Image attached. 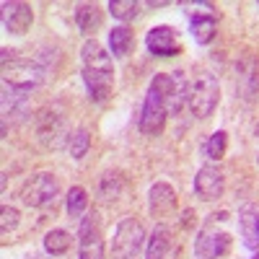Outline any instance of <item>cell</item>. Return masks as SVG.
<instances>
[{
	"label": "cell",
	"mask_w": 259,
	"mask_h": 259,
	"mask_svg": "<svg viewBox=\"0 0 259 259\" xmlns=\"http://www.w3.org/2000/svg\"><path fill=\"white\" fill-rule=\"evenodd\" d=\"M80 65H83V80L89 96L94 101H106L114 91V62L96 39H89L80 47Z\"/></svg>",
	"instance_id": "obj_1"
},
{
	"label": "cell",
	"mask_w": 259,
	"mask_h": 259,
	"mask_svg": "<svg viewBox=\"0 0 259 259\" xmlns=\"http://www.w3.org/2000/svg\"><path fill=\"white\" fill-rule=\"evenodd\" d=\"M45 68L34 60H11L8 65H3V104L13 101V99H24L26 94L36 91L45 83Z\"/></svg>",
	"instance_id": "obj_2"
},
{
	"label": "cell",
	"mask_w": 259,
	"mask_h": 259,
	"mask_svg": "<svg viewBox=\"0 0 259 259\" xmlns=\"http://www.w3.org/2000/svg\"><path fill=\"white\" fill-rule=\"evenodd\" d=\"M168 85H171V75H156L148 85V94L143 101V112H140V133L148 138H158L166 127V94H168Z\"/></svg>",
	"instance_id": "obj_3"
},
{
	"label": "cell",
	"mask_w": 259,
	"mask_h": 259,
	"mask_svg": "<svg viewBox=\"0 0 259 259\" xmlns=\"http://www.w3.org/2000/svg\"><path fill=\"white\" fill-rule=\"evenodd\" d=\"M221 101V85L210 70H194V78L189 83V109L194 117H210Z\"/></svg>",
	"instance_id": "obj_4"
},
{
	"label": "cell",
	"mask_w": 259,
	"mask_h": 259,
	"mask_svg": "<svg viewBox=\"0 0 259 259\" xmlns=\"http://www.w3.org/2000/svg\"><path fill=\"white\" fill-rule=\"evenodd\" d=\"M145 241V228L138 218H122L114 239H112V259H138Z\"/></svg>",
	"instance_id": "obj_5"
},
{
	"label": "cell",
	"mask_w": 259,
	"mask_h": 259,
	"mask_svg": "<svg viewBox=\"0 0 259 259\" xmlns=\"http://www.w3.org/2000/svg\"><path fill=\"white\" fill-rule=\"evenodd\" d=\"M231 251V233L221 231L215 226V218L210 215L207 226H202L197 231V239H194V254L197 259H223Z\"/></svg>",
	"instance_id": "obj_6"
},
{
	"label": "cell",
	"mask_w": 259,
	"mask_h": 259,
	"mask_svg": "<svg viewBox=\"0 0 259 259\" xmlns=\"http://www.w3.org/2000/svg\"><path fill=\"white\" fill-rule=\"evenodd\" d=\"M60 194V184L55 179V174L50 171H41V174H34L24 189H21V202L26 207H47L57 200Z\"/></svg>",
	"instance_id": "obj_7"
},
{
	"label": "cell",
	"mask_w": 259,
	"mask_h": 259,
	"mask_svg": "<svg viewBox=\"0 0 259 259\" xmlns=\"http://www.w3.org/2000/svg\"><path fill=\"white\" fill-rule=\"evenodd\" d=\"M78 259H104V236L99 215L91 212L80 221L78 231Z\"/></svg>",
	"instance_id": "obj_8"
},
{
	"label": "cell",
	"mask_w": 259,
	"mask_h": 259,
	"mask_svg": "<svg viewBox=\"0 0 259 259\" xmlns=\"http://www.w3.org/2000/svg\"><path fill=\"white\" fill-rule=\"evenodd\" d=\"M236 91L246 104L259 96V60L254 55H244L236 62Z\"/></svg>",
	"instance_id": "obj_9"
},
{
	"label": "cell",
	"mask_w": 259,
	"mask_h": 259,
	"mask_svg": "<svg viewBox=\"0 0 259 259\" xmlns=\"http://www.w3.org/2000/svg\"><path fill=\"white\" fill-rule=\"evenodd\" d=\"M194 192L197 197L205 200V202H215L223 197L226 192V174L221 171V166H202L194 177Z\"/></svg>",
	"instance_id": "obj_10"
},
{
	"label": "cell",
	"mask_w": 259,
	"mask_h": 259,
	"mask_svg": "<svg viewBox=\"0 0 259 259\" xmlns=\"http://www.w3.org/2000/svg\"><path fill=\"white\" fill-rule=\"evenodd\" d=\"M145 47L150 55L156 57H174V55H182V41L177 36V31L161 24V26H153L145 36Z\"/></svg>",
	"instance_id": "obj_11"
},
{
	"label": "cell",
	"mask_w": 259,
	"mask_h": 259,
	"mask_svg": "<svg viewBox=\"0 0 259 259\" xmlns=\"http://www.w3.org/2000/svg\"><path fill=\"white\" fill-rule=\"evenodd\" d=\"M34 21V8L29 3H21V0H13V3H3V26L8 34H26L31 29Z\"/></svg>",
	"instance_id": "obj_12"
},
{
	"label": "cell",
	"mask_w": 259,
	"mask_h": 259,
	"mask_svg": "<svg viewBox=\"0 0 259 259\" xmlns=\"http://www.w3.org/2000/svg\"><path fill=\"white\" fill-rule=\"evenodd\" d=\"M36 135L47 148H60L62 138H65V119L57 112L45 109L36 119Z\"/></svg>",
	"instance_id": "obj_13"
},
{
	"label": "cell",
	"mask_w": 259,
	"mask_h": 259,
	"mask_svg": "<svg viewBox=\"0 0 259 259\" xmlns=\"http://www.w3.org/2000/svg\"><path fill=\"white\" fill-rule=\"evenodd\" d=\"M148 210L153 218H166V215H171L177 210V192L171 184L166 182H158L150 187L148 192Z\"/></svg>",
	"instance_id": "obj_14"
},
{
	"label": "cell",
	"mask_w": 259,
	"mask_h": 259,
	"mask_svg": "<svg viewBox=\"0 0 259 259\" xmlns=\"http://www.w3.org/2000/svg\"><path fill=\"white\" fill-rule=\"evenodd\" d=\"M189 31H192L197 45H210L215 31H218V16H215L210 8L207 11H194L189 16Z\"/></svg>",
	"instance_id": "obj_15"
},
{
	"label": "cell",
	"mask_w": 259,
	"mask_h": 259,
	"mask_svg": "<svg viewBox=\"0 0 259 259\" xmlns=\"http://www.w3.org/2000/svg\"><path fill=\"white\" fill-rule=\"evenodd\" d=\"M187 104H189V83L184 80L182 70H174V73H171L168 94H166V109H168V114L177 117Z\"/></svg>",
	"instance_id": "obj_16"
},
{
	"label": "cell",
	"mask_w": 259,
	"mask_h": 259,
	"mask_svg": "<svg viewBox=\"0 0 259 259\" xmlns=\"http://www.w3.org/2000/svg\"><path fill=\"white\" fill-rule=\"evenodd\" d=\"M239 226H241V239L246 249H259V207L244 205L239 212Z\"/></svg>",
	"instance_id": "obj_17"
},
{
	"label": "cell",
	"mask_w": 259,
	"mask_h": 259,
	"mask_svg": "<svg viewBox=\"0 0 259 259\" xmlns=\"http://www.w3.org/2000/svg\"><path fill=\"white\" fill-rule=\"evenodd\" d=\"M75 24L83 34H96L104 26V11L96 3H80L75 8Z\"/></svg>",
	"instance_id": "obj_18"
},
{
	"label": "cell",
	"mask_w": 259,
	"mask_h": 259,
	"mask_svg": "<svg viewBox=\"0 0 259 259\" xmlns=\"http://www.w3.org/2000/svg\"><path fill=\"white\" fill-rule=\"evenodd\" d=\"M168 249H171V231L163 223H158L153 228V233H150V239H148L145 259H166L168 256Z\"/></svg>",
	"instance_id": "obj_19"
},
{
	"label": "cell",
	"mask_w": 259,
	"mask_h": 259,
	"mask_svg": "<svg viewBox=\"0 0 259 259\" xmlns=\"http://www.w3.org/2000/svg\"><path fill=\"white\" fill-rule=\"evenodd\" d=\"M133 41H135V36H133V29L130 26H114L109 31V47H112V55L117 60H124L133 52Z\"/></svg>",
	"instance_id": "obj_20"
},
{
	"label": "cell",
	"mask_w": 259,
	"mask_h": 259,
	"mask_svg": "<svg viewBox=\"0 0 259 259\" xmlns=\"http://www.w3.org/2000/svg\"><path fill=\"white\" fill-rule=\"evenodd\" d=\"M122 187H124L122 174H114V171H106V174L101 177V182H99V197H101L104 202H114V200H119Z\"/></svg>",
	"instance_id": "obj_21"
},
{
	"label": "cell",
	"mask_w": 259,
	"mask_h": 259,
	"mask_svg": "<svg viewBox=\"0 0 259 259\" xmlns=\"http://www.w3.org/2000/svg\"><path fill=\"white\" fill-rule=\"evenodd\" d=\"M70 244H73V236H70L68 231H62V228H55V231H50V233L45 236V249H47L52 256L65 254V251L70 249Z\"/></svg>",
	"instance_id": "obj_22"
},
{
	"label": "cell",
	"mask_w": 259,
	"mask_h": 259,
	"mask_svg": "<svg viewBox=\"0 0 259 259\" xmlns=\"http://www.w3.org/2000/svg\"><path fill=\"white\" fill-rule=\"evenodd\" d=\"M65 207H68L70 218H80V215L85 212V207H89V194H85V189L83 187H73L68 192V202H65Z\"/></svg>",
	"instance_id": "obj_23"
},
{
	"label": "cell",
	"mask_w": 259,
	"mask_h": 259,
	"mask_svg": "<svg viewBox=\"0 0 259 259\" xmlns=\"http://www.w3.org/2000/svg\"><path fill=\"white\" fill-rule=\"evenodd\" d=\"M109 13L119 21H133L140 16V3L138 0H112L109 3Z\"/></svg>",
	"instance_id": "obj_24"
},
{
	"label": "cell",
	"mask_w": 259,
	"mask_h": 259,
	"mask_svg": "<svg viewBox=\"0 0 259 259\" xmlns=\"http://www.w3.org/2000/svg\"><path fill=\"white\" fill-rule=\"evenodd\" d=\"M226 148H228V133H223V130H218V133H212L210 140L205 143V156L210 161H221L226 156Z\"/></svg>",
	"instance_id": "obj_25"
},
{
	"label": "cell",
	"mask_w": 259,
	"mask_h": 259,
	"mask_svg": "<svg viewBox=\"0 0 259 259\" xmlns=\"http://www.w3.org/2000/svg\"><path fill=\"white\" fill-rule=\"evenodd\" d=\"M89 148H91V135H89V130H85V127L75 130V133L70 135V156H73L75 161H80V158H85Z\"/></svg>",
	"instance_id": "obj_26"
},
{
	"label": "cell",
	"mask_w": 259,
	"mask_h": 259,
	"mask_svg": "<svg viewBox=\"0 0 259 259\" xmlns=\"http://www.w3.org/2000/svg\"><path fill=\"white\" fill-rule=\"evenodd\" d=\"M18 218L21 212L11 205H3V210H0V228H3V236H8V231H13L18 226Z\"/></svg>",
	"instance_id": "obj_27"
},
{
	"label": "cell",
	"mask_w": 259,
	"mask_h": 259,
	"mask_svg": "<svg viewBox=\"0 0 259 259\" xmlns=\"http://www.w3.org/2000/svg\"><path fill=\"white\" fill-rule=\"evenodd\" d=\"M148 8H163V6H168L166 0H150V3H145Z\"/></svg>",
	"instance_id": "obj_28"
},
{
	"label": "cell",
	"mask_w": 259,
	"mask_h": 259,
	"mask_svg": "<svg viewBox=\"0 0 259 259\" xmlns=\"http://www.w3.org/2000/svg\"><path fill=\"white\" fill-rule=\"evenodd\" d=\"M254 135L259 138V122H256V127H254Z\"/></svg>",
	"instance_id": "obj_29"
},
{
	"label": "cell",
	"mask_w": 259,
	"mask_h": 259,
	"mask_svg": "<svg viewBox=\"0 0 259 259\" xmlns=\"http://www.w3.org/2000/svg\"><path fill=\"white\" fill-rule=\"evenodd\" d=\"M251 259H259V251H256V254H254V256H251Z\"/></svg>",
	"instance_id": "obj_30"
},
{
	"label": "cell",
	"mask_w": 259,
	"mask_h": 259,
	"mask_svg": "<svg viewBox=\"0 0 259 259\" xmlns=\"http://www.w3.org/2000/svg\"><path fill=\"white\" fill-rule=\"evenodd\" d=\"M256 163H259V156H256Z\"/></svg>",
	"instance_id": "obj_31"
}]
</instances>
